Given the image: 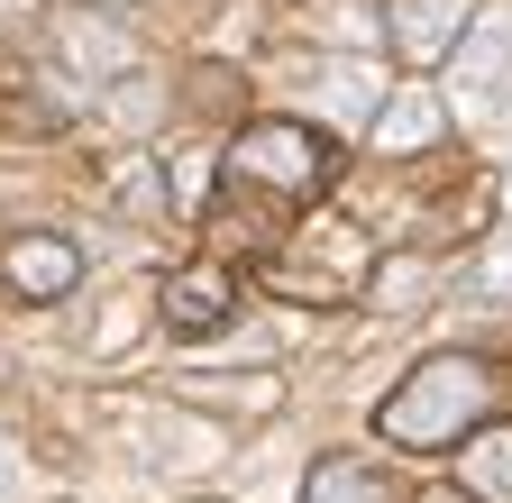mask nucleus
I'll return each mask as SVG.
<instances>
[{
  "mask_svg": "<svg viewBox=\"0 0 512 503\" xmlns=\"http://www.w3.org/2000/svg\"><path fill=\"white\" fill-rule=\"evenodd\" d=\"M485 403H494V375H485L476 357H439V366H421L375 421H384V439H458Z\"/></svg>",
  "mask_w": 512,
  "mask_h": 503,
  "instance_id": "obj_1",
  "label": "nucleus"
},
{
  "mask_svg": "<svg viewBox=\"0 0 512 503\" xmlns=\"http://www.w3.org/2000/svg\"><path fill=\"white\" fill-rule=\"evenodd\" d=\"M448 55H458V92H467V110H512V19H503V10L476 19Z\"/></svg>",
  "mask_w": 512,
  "mask_h": 503,
  "instance_id": "obj_2",
  "label": "nucleus"
},
{
  "mask_svg": "<svg viewBox=\"0 0 512 503\" xmlns=\"http://www.w3.org/2000/svg\"><path fill=\"white\" fill-rule=\"evenodd\" d=\"M384 28H394V46L412 55V65H439V55L467 37V0H394Z\"/></svg>",
  "mask_w": 512,
  "mask_h": 503,
  "instance_id": "obj_3",
  "label": "nucleus"
},
{
  "mask_svg": "<svg viewBox=\"0 0 512 503\" xmlns=\"http://www.w3.org/2000/svg\"><path fill=\"white\" fill-rule=\"evenodd\" d=\"M430 138H439V101H430L421 83H403L394 101L375 110V147H384V156H412V147H430Z\"/></svg>",
  "mask_w": 512,
  "mask_h": 503,
  "instance_id": "obj_4",
  "label": "nucleus"
},
{
  "mask_svg": "<svg viewBox=\"0 0 512 503\" xmlns=\"http://www.w3.org/2000/svg\"><path fill=\"white\" fill-rule=\"evenodd\" d=\"M10 284L28 302H55L64 284H74V247H64V238H19L10 247Z\"/></svg>",
  "mask_w": 512,
  "mask_h": 503,
  "instance_id": "obj_5",
  "label": "nucleus"
},
{
  "mask_svg": "<svg viewBox=\"0 0 512 503\" xmlns=\"http://www.w3.org/2000/svg\"><path fill=\"white\" fill-rule=\"evenodd\" d=\"M238 165L266 174V183H311V147H302V129H247V138H238Z\"/></svg>",
  "mask_w": 512,
  "mask_h": 503,
  "instance_id": "obj_6",
  "label": "nucleus"
},
{
  "mask_svg": "<svg viewBox=\"0 0 512 503\" xmlns=\"http://www.w3.org/2000/svg\"><path fill=\"white\" fill-rule=\"evenodd\" d=\"M165 311H174V330H211V321H229V275H220V266L174 275V284H165Z\"/></svg>",
  "mask_w": 512,
  "mask_h": 503,
  "instance_id": "obj_7",
  "label": "nucleus"
},
{
  "mask_svg": "<svg viewBox=\"0 0 512 503\" xmlns=\"http://www.w3.org/2000/svg\"><path fill=\"white\" fill-rule=\"evenodd\" d=\"M311 503H394V485H384L375 467H348V458H330L311 476Z\"/></svg>",
  "mask_w": 512,
  "mask_h": 503,
  "instance_id": "obj_8",
  "label": "nucleus"
},
{
  "mask_svg": "<svg viewBox=\"0 0 512 503\" xmlns=\"http://www.w3.org/2000/svg\"><path fill=\"white\" fill-rule=\"evenodd\" d=\"M467 476L494 494V503H512V430H494V439H476L467 449Z\"/></svg>",
  "mask_w": 512,
  "mask_h": 503,
  "instance_id": "obj_9",
  "label": "nucleus"
},
{
  "mask_svg": "<svg viewBox=\"0 0 512 503\" xmlns=\"http://www.w3.org/2000/svg\"><path fill=\"white\" fill-rule=\"evenodd\" d=\"M64 46H74V55H83V65H92V74H110V65H128V46H119V37L101 28V19H74V28H64Z\"/></svg>",
  "mask_w": 512,
  "mask_h": 503,
  "instance_id": "obj_10",
  "label": "nucleus"
},
{
  "mask_svg": "<svg viewBox=\"0 0 512 503\" xmlns=\"http://www.w3.org/2000/svg\"><path fill=\"white\" fill-rule=\"evenodd\" d=\"M412 293H430L421 266H384V275H375V302H384V311H412Z\"/></svg>",
  "mask_w": 512,
  "mask_h": 503,
  "instance_id": "obj_11",
  "label": "nucleus"
},
{
  "mask_svg": "<svg viewBox=\"0 0 512 503\" xmlns=\"http://www.w3.org/2000/svg\"><path fill=\"white\" fill-rule=\"evenodd\" d=\"M476 284H485V293H494V302H503V293H512V229H503V238H494V247H485V266H476Z\"/></svg>",
  "mask_w": 512,
  "mask_h": 503,
  "instance_id": "obj_12",
  "label": "nucleus"
},
{
  "mask_svg": "<svg viewBox=\"0 0 512 503\" xmlns=\"http://www.w3.org/2000/svg\"><path fill=\"white\" fill-rule=\"evenodd\" d=\"M37 37V0H0V46H28Z\"/></svg>",
  "mask_w": 512,
  "mask_h": 503,
  "instance_id": "obj_13",
  "label": "nucleus"
},
{
  "mask_svg": "<svg viewBox=\"0 0 512 503\" xmlns=\"http://www.w3.org/2000/svg\"><path fill=\"white\" fill-rule=\"evenodd\" d=\"M503 183H512V174H503Z\"/></svg>",
  "mask_w": 512,
  "mask_h": 503,
  "instance_id": "obj_14",
  "label": "nucleus"
}]
</instances>
